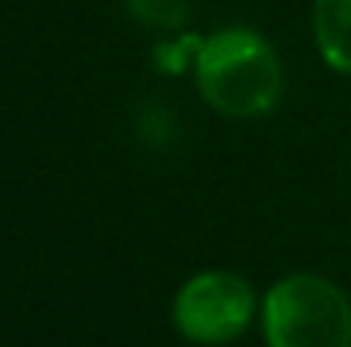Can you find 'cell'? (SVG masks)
Listing matches in <instances>:
<instances>
[{
    "label": "cell",
    "instance_id": "cell-1",
    "mask_svg": "<svg viewBox=\"0 0 351 347\" xmlns=\"http://www.w3.org/2000/svg\"><path fill=\"white\" fill-rule=\"evenodd\" d=\"M195 75L202 96L226 116L269 113L283 89L273 48L249 27H226L202 38Z\"/></svg>",
    "mask_w": 351,
    "mask_h": 347
},
{
    "label": "cell",
    "instance_id": "cell-2",
    "mask_svg": "<svg viewBox=\"0 0 351 347\" xmlns=\"http://www.w3.org/2000/svg\"><path fill=\"white\" fill-rule=\"evenodd\" d=\"M263 331L269 347H351V303L331 279L297 272L266 293Z\"/></svg>",
    "mask_w": 351,
    "mask_h": 347
},
{
    "label": "cell",
    "instance_id": "cell-3",
    "mask_svg": "<svg viewBox=\"0 0 351 347\" xmlns=\"http://www.w3.org/2000/svg\"><path fill=\"white\" fill-rule=\"evenodd\" d=\"M256 310L252 286L235 272H202L188 279L174 300V324L195 344L235 341Z\"/></svg>",
    "mask_w": 351,
    "mask_h": 347
},
{
    "label": "cell",
    "instance_id": "cell-4",
    "mask_svg": "<svg viewBox=\"0 0 351 347\" xmlns=\"http://www.w3.org/2000/svg\"><path fill=\"white\" fill-rule=\"evenodd\" d=\"M314 38L321 58L351 75V0H314Z\"/></svg>",
    "mask_w": 351,
    "mask_h": 347
},
{
    "label": "cell",
    "instance_id": "cell-5",
    "mask_svg": "<svg viewBox=\"0 0 351 347\" xmlns=\"http://www.w3.org/2000/svg\"><path fill=\"white\" fill-rule=\"evenodd\" d=\"M126 10L147 24V27H164V31H174L184 24L188 17V0H123Z\"/></svg>",
    "mask_w": 351,
    "mask_h": 347
},
{
    "label": "cell",
    "instance_id": "cell-6",
    "mask_svg": "<svg viewBox=\"0 0 351 347\" xmlns=\"http://www.w3.org/2000/svg\"><path fill=\"white\" fill-rule=\"evenodd\" d=\"M174 136V116L160 106H147L140 113V140L147 146H167Z\"/></svg>",
    "mask_w": 351,
    "mask_h": 347
}]
</instances>
